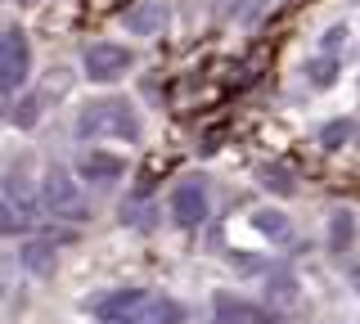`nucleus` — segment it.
<instances>
[{
  "label": "nucleus",
  "mask_w": 360,
  "mask_h": 324,
  "mask_svg": "<svg viewBox=\"0 0 360 324\" xmlns=\"http://www.w3.org/2000/svg\"><path fill=\"white\" fill-rule=\"evenodd\" d=\"M112 324H185V306L176 297H162V293H144L135 306L127 311L122 320Z\"/></svg>",
  "instance_id": "6"
},
{
  "label": "nucleus",
  "mask_w": 360,
  "mask_h": 324,
  "mask_svg": "<svg viewBox=\"0 0 360 324\" xmlns=\"http://www.w3.org/2000/svg\"><path fill=\"white\" fill-rule=\"evenodd\" d=\"M167 14H172V9H167L162 0H140V5L127 9V32H135V37H158V32L167 27Z\"/></svg>",
  "instance_id": "8"
},
{
  "label": "nucleus",
  "mask_w": 360,
  "mask_h": 324,
  "mask_svg": "<svg viewBox=\"0 0 360 324\" xmlns=\"http://www.w3.org/2000/svg\"><path fill=\"white\" fill-rule=\"evenodd\" d=\"M18 257H22V271H32L37 279L54 275V261H59V252H54V243H50V239H27Z\"/></svg>",
  "instance_id": "10"
},
{
  "label": "nucleus",
  "mask_w": 360,
  "mask_h": 324,
  "mask_svg": "<svg viewBox=\"0 0 360 324\" xmlns=\"http://www.w3.org/2000/svg\"><path fill=\"white\" fill-rule=\"evenodd\" d=\"M212 316H217V324H275V316L262 306H252V302H243V297H230V293H217L212 297Z\"/></svg>",
  "instance_id": "7"
},
{
  "label": "nucleus",
  "mask_w": 360,
  "mask_h": 324,
  "mask_svg": "<svg viewBox=\"0 0 360 324\" xmlns=\"http://www.w3.org/2000/svg\"><path fill=\"white\" fill-rule=\"evenodd\" d=\"M82 68H86L90 82H117V77L131 68V50L117 46V41H95V46H86V54H82Z\"/></svg>",
  "instance_id": "5"
},
{
  "label": "nucleus",
  "mask_w": 360,
  "mask_h": 324,
  "mask_svg": "<svg viewBox=\"0 0 360 324\" xmlns=\"http://www.w3.org/2000/svg\"><path fill=\"white\" fill-rule=\"evenodd\" d=\"M45 104H50V99H45L41 91H27V95H22L18 104H14V127H18V131H32V127L41 122Z\"/></svg>",
  "instance_id": "15"
},
{
  "label": "nucleus",
  "mask_w": 360,
  "mask_h": 324,
  "mask_svg": "<svg viewBox=\"0 0 360 324\" xmlns=\"http://www.w3.org/2000/svg\"><path fill=\"white\" fill-rule=\"evenodd\" d=\"M41 207L54 212V216H63V221H86L90 216L82 189H77V176L68 171V167H50V171L41 176Z\"/></svg>",
  "instance_id": "2"
},
{
  "label": "nucleus",
  "mask_w": 360,
  "mask_h": 324,
  "mask_svg": "<svg viewBox=\"0 0 360 324\" xmlns=\"http://www.w3.org/2000/svg\"><path fill=\"white\" fill-rule=\"evenodd\" d=\"M122 171H127V167H122V158H112V153H99V149H90L86 158H82V176H86V181H95V185H108V181H117Z\"/></svg>",
  "instance_id": "12"
},
{
  "label": "nucleus",
  "mask_w": 360,
  "mask_h": 324,
  "mask_svg": "<svg viewBox=\"0 0 360 324\" xmlns=\"http://www.w3.org/2000/svg\"><path fill=\"white\" fill-rule=\"evenodd\" d=\"M352 284H356V293H360V271H356V275H352Z\"/></svg>",
  "instance_id": "21"
},
{
  "label": "nucleus",
  "mask_w": 360,
  "mask_h": 324,
  "mask_svg": "<svg viewBox=\"0 0 360 324\" xmlns=\"http://www.w3.org/2000/svg\"><path fill=\"white\" fill-rule=\"evenodd\" d=\"M32 72V46L18 23L0 27V95H18Z\"/></svg>",
  "instance_id": "3"
},
{
  "label": "nucleus",
  "mask_w": 360,
  "mask_h": 324,
  "mask_svg": "<svg viewBox=\"0 0 360 324\" xmlns=\"http://www.w3.org/2000/svg\"><path fill=\"white\" fill-rule=\"evenodd\" d=\"M5 194L18 203V212H32L41 203V189H32V176H27V158H18V167L5 171Z\"/></svg>",
  "instance_id": "9"
},
{
  "label": "nucleus",
  "mask_w": 360,
  "mask_h": 324,
  "mask_svg": "<svg viewBox=\"0 0 360 324\" xmlns=\"http://www.w3.org/2000/svg\"><path fill=\"white\" fill-rule=\"evenodd\" d=\"M352 136H356V122L338 117V122H329V127L320 131V144H324V149H338V144H347Z\"/></svg>",
  "instance_id": "18"
},
{
  "label": "nucleus",
  "mask_w": 360,
  "mask_h": 324,
  "mask_svg": "<svg viewBox=\"0 0 360 324\" xmlns=\"http://www.w3.org/2000/svg\"><path fill=\"white\" fill-rule=\"evenodd\" d=\"M307 82L311 86H333L338 82V54H315V59L307 63Z\"/></svg>",
  "instance_id": "16"
},
{
  "label": "nucleus",
  "mask_w": 360,
  "mask_h": 324,
  "mask_svg": "<svg viewBox=\"0 0 360 324\" xmlns=\"http://www.w3.org/2000/svg\"><path fill=\"white\" fill-rule=\"evenodd\" d=\"M257 176H262V185H266V189H275L279 198H288V194H292V185H297V181H292V176H288V171H284L279 162H266V167H262Z\"/></svg>",
  "instance_id": "17"
},
{
  "label": "nucleus",
  "mask_w": 360,
  "mask_h": 324,
  "mask_svg": "<svg viewBox=\"0 0 360 324\" xmlns=\"http://www.w3.org/2000/svg\"><path fill=\"white\" fill-rule=\"evenodd\" d=\"M77 136L82 140H127V144H135L144 136V127H140L135 104L108 95V99H90L82 113H77Z\"/></svg>",
  "instance_id": "1"
},
{
  "label": "nucleus",
  "mask_w": 360,
  "mask_h": 324,
  "mask_svg": "<svg viewBox=\"0 0 360 324\" xmlns=\"http://www.w3.org/2000/svg\"><path fill=\"white\" fill-rule=\"evenodd\" d=\"M252 230L266 234L270 243H292V221L279 207H257L252 212Z\"/></svg>",
  "instance_id": "11"
},
{
  "label": "nucleus",
  "mask_w": 360,
  "mask_h": 324,
  "mask_svg": "<svg viewBox=\"0 0 360 324\" xmlns=\"http://www.w3.org/2000/svg\"><path fill=\"white\" fill-rule=\"evenodd\" d=\"M9 226H14V212H9V203L0 198V234H9Z\"/></svg>",
  "instance_id": "20"
},
{
  "label": "nucleus",
  "mask_w": 360,
  "mask_h": 324,
  "mask_svg": "<svg viewBox=\"0 0 360 324\" xmlns=\"http://www.w3.org/2000/svg\"><path fill=\"white\" fill-rule=\"evenodd\" d=\"M352 243H356V216L347 207H333V216H329V248L347 252Z\"/></svg>",
  "instance_id": "14"
},
{
  "label": "nucleus",
  "mask_w": 360,
  "mask_h": 324,
  "mask_svg": "<svg viewBox=\"0 0 360 324\" xmlns=\"http://www.w3.org/2000/svg\"><path fill=\"white\" fill-rule=\"evenodd\" d=\"M292 302H297V279H292L288 271H275V275L266 279V306L288 311Z\"/></svg>",
  "instance_id": "13"
},
{
  "label": "nucleus",
  "mask_w": 360,
  "mask_h": 324,
  "mask_svg": "<svg viewBox=\"0 0 360 324\" xmlns=\"http://www.w3.org/2000/svg\"><path fill=\"white\" fill-rule=\"evenodd\" d=\"M207 207H212L207 181H198V176H185V181L172 189V198H167V212H172V221L180 230H198L202 221H207Z\"/></svg>",
  "instance_id": "4"
},
{
  "label": "nucleus",
  "mask_w": 360,
  "mask_h": 324,
  "mask_svg": "<svg viewBox=\"0 0 360 324\" xmlns=\"http://www.w3.org/2000/svg\"><path fill=\"white\" fill-rule=\"evenodd\" d=\"M68 82H72V77H68L63 68H59V72H50V77L41 82V95H45V99H59V95L68 91Z\"/></svg>",
  "instance_id": "19"
}]
</instances>
